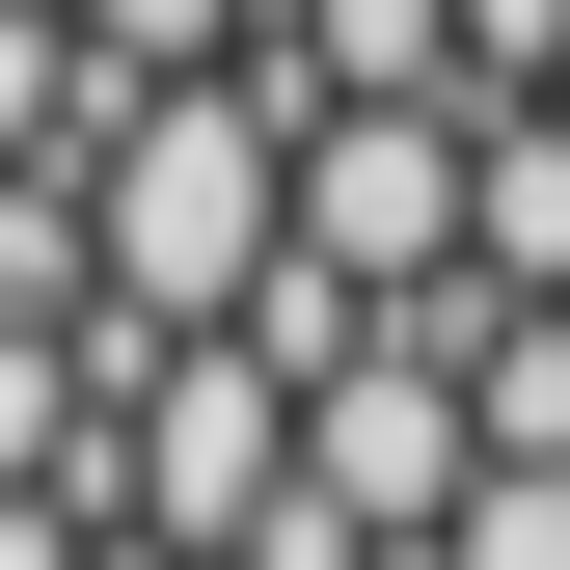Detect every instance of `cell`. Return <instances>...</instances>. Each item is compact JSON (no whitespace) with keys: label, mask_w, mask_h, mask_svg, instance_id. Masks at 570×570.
Here are the masks:
<instances>
[{"label":"cell","mask_w":570,"mask_h":570,"mask_svg":"<svg viewBox=\"0 0 570 570\" xmlns=\"http://www.w3.org/2000/svg\"><path fill=\"white\" fill-rule=\"evenodd\" d=\"M272 517H299V381H272L245 326H136V407H109V543H164V570H245Z\"/></svg>","instance_id":"2"},{"label":"cell","mask_w":570,"mask_h":570,"mask_svg":"<svg viewBox=\"0 0 570 570\" xmlns=\"http://www.w3.org/2000/svg\"><path fill=\"white\" fill-rule=\"evenodd\" d=\"M570 82V0H462V109H543Z\"/></svg>","instance_id":"10"},{"label":"cell","mask_w":570,"mask_h":570,"mask_svg":"<svg viewBox=\"0 0 570 570\" xmlns=\"http://www.w3.org/2000/svg\"><path fill=\"white\" fill-rule=\"evenodd\" d=\"M55 326H109V245H82V190H0V353H55Z\"/></svg>","instance_id":"7"},{"label":"cell","mask_w":570,"mask_h":570,"mask_svg":"<svg viewBox=\"0 0 570 570\" xmlns=\"http://www.w3.org/2000/svg\"><path fill=\"white\" fill-rule=\"evenodd\" d=\"M0 570H136L109 517H55V489H28V517H0Z\"/></svg>","instance_id":"11"},{"label":"cell","mask_w":570,"mask_h":570,"mask_svg":"<svg viewBox=\"0 0 570 570\" xmlns=\"http://www.w3.org/2000/svg\"><path fill=\"white\" fill-rule=\"evenodd\" d=\"M462 299L570 326V109H462Z\"/></svg>","instance_id":"5"},{"label":"cell","mask_w":570,"mask_h":570,"mask_svg":"<svg viewBox=\"0 0 570 570\" xmlns=\"http://www.w3.org/2000/svg\"><path fill=\"white\" fill-rule=\"evenodd\" d=\"M462 489H489L462 299H407V326H353L326 381H299V517H326V543H462Z\"/></svg>","instance_id":"3"},{"label":"cell","mask_w":570,"mask_h":570,"mask_svg":"<svg viewBox=\"0 0 570 570\" xmlns=\"http://www.w3.org/2000/svg\"><path fill=\"white\" fill-rule=\"evenodd\" d=\"M82 245H109V326H245L272 272H299V109L272 82H164V109H109V164H82Z\"/></svg>","instance_id":"1"},{"label":"cell","mask_w":570,"mask_h":570,"mask_svg":"<svg viewBox=\"0 0 570 570\" xmlns=\"http://www.w3.org/2000/svg\"><path fill=\"white\" fill-rule=\"evenodd\" d=\"M272 109H462V0H272Z\"/></svg>","instance_id":"6"},{"label":"cell","mask_w":570,"mask_h":570,"mask_svg":"<svg viewBox=\"0 0 570 570\" xmlns=\"http://www.w3.org/2000/svg\"><path fill=\"white\" fill-rule=\"evenodd\" d=\"M299 272L326 299H462V109H299Z\"/></svg>","instance_id":"4"},{"label":"cell","mask_w":570,"mask_h":570,"mask_svg":"<svg viewBox=\"0 0 570 570\" xmlns=\"http://www.w3.org/2000/svg\"><path fill=\"white\" fill-rule=\"evenodd\" d=\"M462 407H489V462H570V326L462 299Z\"/></svg>","instance_id":"8"},{"label":"cell","mask_w":570,"mask_h":570,"mask_svg":"<svg viewBox=\"0 0 570 570\" xmlns=\"http://www.w3.org/2000/svg\"><path fill=\"white\" fill-rule=\"evenodd\" d=\"M381 570H435V543H381Z\"/></svg>","instance_id":"12"},{"label":"cell","mask_w":570,"mask_h":570,"mask_svg":"<svg viewBox=\"0 0 570 570\" xmlns=\"http://www.w3.org/2000/svg\"><path fill=\"white\" fill-rule=\"evenodd\" d=\"M435 570H570V462H489V489H462V543H435Z\"/></svg>","instance_id":"9"},{"label":"cell","mask_w":570,"mask_h":570,"mask_svg":"<svg viewBox=\"0 0 570 570\" xmlns=\"http://www.w3.org/2000/svg\"><path fill=\"white\" fill-rule=\"evenodd\" d=\"M543 109H570V82H543Z\"/></svg>","instance_id":"13"}]
</instances>
